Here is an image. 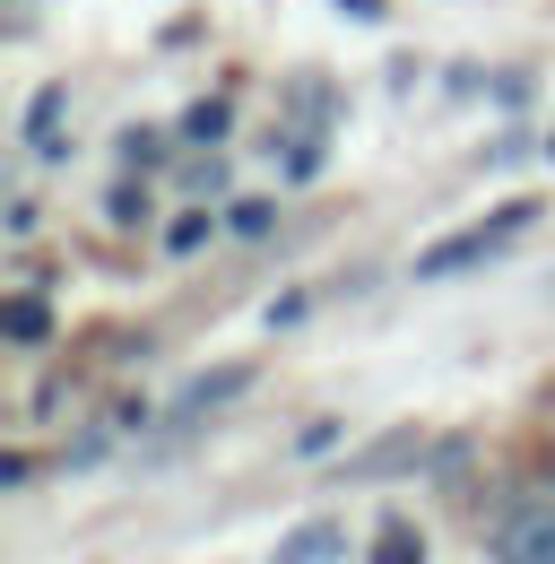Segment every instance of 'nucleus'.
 Here are the masks:
<instances>
[{"mask_svg":"<svg viewBox=\"0 0 555 564\" xmlns=\"http://www.w3.org/2000/svg\"><path fill=\"white\" fill-rule=\"evenodd\" d=\"M486 556H494V564H555V495L503 503L494 530H486Z\"/></svg>","mask_w":555,"mask_h":564,"instance_id":"nucleus-1","label":"nucleus"},{"mask_svg":"<svg viewBox=\"0 0 555 564\" xmlns=\"http://www.w3.org/2000/svg\"><path fill=\"white\" fill-rule=\"evenodd\" d=\"M530 217H538L530 200H512V209H494L486 226H469V235H451V243H434V252L416 261V279H451V270H469V261H486V252H503V243H512V235H521Z\"/></svg>","mask_w":555,"mask_h":564,"instance_id":"nucleus-2","label":"nucleus"},{"mask_svg":"<svg viewBox=\"0 0 555 564\" xmlns=\"http://www.w3.org/2000/svg\"><path fill=\"white\" fill-rule=\"evenodd\" d=\"M322 556H339V530H330V521H304V530L278 547V564H322Z\"/></svg>","mask_w":555,"mask_h":564,"instance_id":"nucleus-3","label":"nucleus"},{"mask_svg":"<svg viewBox=\"0 0 555 564\" xmlns=\"http://www.w3.org/2000/svg\"><path fill=\"white\" fill-rule=\"evenodd\" d=\"M243 382H252L243 365H226V373H208V382H192V391H183V417H200V409H217V400H235Z\"/></svg>","mask_w":555,"mask_h":564,"instance_id":"nucleus-4","label":"nucleus"},{"mask_svg":"<svg viewBox=\"0 0 555 564\" xmlns=\"http://www.w3.org/2000/svg\"><path fill=\"white\" fill-rule=\"evenodd\" d=\"M373 564H425V539H416L409 521H382V539H373Z\"/></svg>","mask_w":555,"mask_h":564,"instance_id":"nucleus-5","label":"nucleus"},{"mask_svg":"<svg viewBox=\"0 0 555 564\" xmlns=\"http://www.w3.org/2000/svg\"><path fill=\"white\" fill-rule=\"evenodd\" d=\"M0 330H9V339H26V348H35V339H44V330H53V322H44V304H35V295H18V304H9V313H0Z\"/></svg>","mask_w":555,"mask_h":564,"instance_id":"nucleus-6","label":"nucleus"},{"mask_svg":"<svg viewBox=\"0 0 555 564\" xmlns=\"http://www.w3.org/2000/svg\"><path fill=\"white\" fill-rule=\"evenodd\" d=\"M62 87H44V96H35V148H44V156H62Z\"/></svg>","mask_w":555,"mask_h":564,"instance_id":"nucleus-7","label":"nucleus"},{"mask_svg":"<svg viewBox=\"0 0 555 564\" xmlns=\"http://www.w3.org/2000/svg\"><path fill=\"white\" fill-rule=\"evenodd\" d=\"M226 131V105H192V140H217Z\"/></svg>","mask_w":555,"mask_h":564,"instance_id":"nucleus-8","label":"nucleus"},{"mask_svg":"<svg viewBox=\"0 0 555 564\" xmlns=\"http://www.w3.org/2000/svg\"><path fill=\"white\" fill-rule=\"evenodd\" d=\"M347 18H382V0H339Z\"/></svg>","mask_w":555,"mask_h":564,"instance_id":"nucleus-9","label":"nucleus"},{"mask_svg":"<svg viewBox=\"0 0 555 564\" xmlns=\"http://www.w3.org/2000/svg\"><path fill=\"white\" fill-rule=\"evenodd\" d=\"M547 478H555V460H547Z\"/></svg>","mask_w":555,"mask_h":564,"instance_id":"nucleus-10","label":"nucleus"},{"mask_svg":"<svg viewBox=\"0 0 555 564\" xmlns=\"http://www.w3.org/2000/svg\"><path fill=\"white\" fill-rule=\"evenodd\" d=\"M547 156H555V140H547Z\"/></svg>","mask_w":555,"mask_h":564,"instance_id":"nucleus-11","label":"nucleus"}]
</instances>
